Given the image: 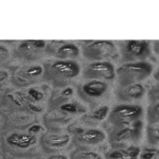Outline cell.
I'll use <instances>...</instances> for the list:
<instances>
[{
  "label": "cell",
  "mask_w": 159,
  "mask_h": 159,
  "mask_svg": "<svg viewBox=\"0 0 159 159\" xmlns=\"http://www.w3.org/2000/svg\"><path fill=\"white\" fill-rule=\"evenodd\" d=\"M153 71L152 64L148 61H135L124 65L120 68L119 72L123 81L129 82V84L139 83L140 81L147 79Z\"/></svg>",
  "instance_id": "cell-1"
},
{
  "label": "cell",
  "mask_w": 159,
  "mask_h": 159,
  "mask_svg": "<svg viewBox=\"0 0 159 159\" xmlns=\"http://www.w3.org/2000/svg\"><path fill=\"white\" fill-rule=\"evenodd\" d=\"M36 136L30 134V133H19L15 132L12 133L11 135L7 136V142L9 145L19 148V150H27V148H31L36 143Z\"/></svg>",
  "instance_id": "cell-6"
},
{
  "label": "cell",
  "mask_w": 159,
  "mask_h": 159,
  "mask_svg": "<svg viewBox=\"0 0 159 159\" xmlns=\"http://www.w3.org/2000/svg\"><path fill=\"white\" fill-rule=\"evenodd\" d=\"M0 159H2V158H1V157H0Z\"/></svg>",
  "instance_id": "cell-28"
},
{
  "label": "cell",
  "mask_w": 159,
  "mask_h": 159,
  "mask_svg": "<svg viewBox=\"0 0 159 159\" xmlns=\"http://www.w3.org/2000/svg\"><path fill=\"white\" fill-rule=\"evenodd\" d=\"M42 129H42V126H40V125H32V126H30L29 129H28V133L35 135V134H37L38 132H40Z\"/></svg>",
  "instance_id": "cell-22"
},
{
  "label": "cell",
  "mask_w": 159,
  "mask_h": 159,
  "mask_svg": "<svg viewBox=\"0 0 159 159\" xmlns=\"http://www.w3.org/2000/svg\"><path fill=\"white\" fill-rule=\"evenodd\" d=\"M14 159H25V158H14Z\"/></svg>",
  "instance_id": "cell-27"
},
{
  "label": "cell",
  "mask_w": 159,
  "mask_h": 159,
  "mask_svg": "<svg viewBox=\"0 0 159 159\" xmlns=\"http://www.w3.org/2000/svg\"><path fill=\"white\" fill-rule=\"evenodd\" d=\"M73 93V90H72V88H70V87H69V88H66L65 90H64L63 92H61V94H63V96H71V94Z\"/></svg>",
  "instance_id": "cell-24"
},
{
  "label": "cell",
  "mask_w": 159,
  "mask_h": 159,
  "mask_svg": "<svg viewBox=\"0 0 159 159\" xmlns=\"http://www.w3.org/2000/svg\"><path fill=\"white\" fill-rule=\"evenodd\" d=\"M49 159H68V157L65 155H61V154H60V155H52Z\"/></svg>",
  "instance_id": "cell-25"
},
{
  "label": "cell",
  "mask_w": 159,
  "mask_h": 159,
  "mask_svg": "<svg viewBox=\"0 0 159 159\" xmlns=\"http://www.w3.org/2000/svg\"><path fill=\"white\" fill-rule=\"evenodd\" d=\"M126 52L130 56L141 58L148 54V43L145 40H129L126 43Z\"/></svg>",
  "instance_id": "cell-10"
},
{
  "label": "cell",
  "mask_w": 159,
  "mask_h": 159,
  "mask_svg": "<svg viewBox=\"0 0 159 159\" xmlns=\"http://www.w3.org/2000/svg\"><path fill=\"white\" fill-rule=\"evenodd\" d=\"M75 159H102L101 155L91 151H83L75 154Z\"/></svg>",
  "instance_id": "cell-16"
},
{
  "label": "cell",
  "mask_w": 159,
  "mask_h": 159,
  "mask_svg": "<svg viewBox=\"0 0 159 159\" xmlns=\"http://www.w3.org/2000/svg\"><path fill=\"white\" fill-rule=\"evenodd\" d=\"M84 54L90 60L103 61L116 54V46L110 40H96L84 49Z\"/></svg>",
  "instance_id": "cell-3"
},
{
  "label": "cell",
  "mask_w": 159,
  "mask_h": 159,
  "mask_svg": "<svg viewBox=\"0 0 159 159\" xmlns=\"http://www.w3.org/2000/svg\"><path fill=\"white\" fill-rule=\"evenodd\" d=\"M140 127H141V122L137 121L135 122L130 126H123L122 129H120L115 135V140L117 142H126V141H132L135 140L137 136L140 134Z\"/></svg>",
  "instance_id": "cell-7"
},
{
  "label": "cell",
  "mask_w": 159,
  "mask_h": 159,
  "mask_svg": "<svg viewBox=\"0 0 159 159\" xmlns=\"http://www.w3.org/2000/svg\"><path fill=\"white\" fill-rule=\"evenodd\" d=\"M144 93H145V88L141 83L129 84L122 90V94L124 99L139 100L144 96Z\"/></svg>",
  "instance_id": "cell-12"
},
{
  "label": "cell",
  "mask_w": 159,
  "mask_h": 159,
  "mask_svg": "<svg viewBox=\"0 0 159 159\" xmlns=\"http://www.w3.org/2000/svg\"><path fill=\"white\" fill-rule=\"evenodd\" d=\"M57 57L61 58V60H66V58H74L78 57L80 55V49L76 45L71 43H64L63 46H61L57 49L56 52Z\"/></svg>",
  "instance_id": "cell-14"
},
{
  "label": "cell",
  "mask_w": 159,
  "mask_h": 159,
  "mask_svg": "<svg viewBox=\"0 0 159 159\" xmlns=\"http://www.w3.org/2000/svg\"><path fill=\"white\" fill-rule=\"evenodd\" d=\"M79 141L86 144H91V145H96L99 143H102L103 141L106 139V134L101 129H90L84 130L81 135L78 136Z\"/></svg>",
  "instance_id": "cell-8"
},
{
  "label": "cell",
  "mask_w": 159,
  "mask_h": 159,
  "mask_svg": "<svg viewBox=\"0 0 159 159\" xmlns=\"http://www.w3.org/2000/svg\"><path fill=\"white\" fill-rule=\"evenodd\" d=\"M29 96L31 97V99L34 100V101H40L43 98V94L37 89L34 88H30L29 89Z\"/></svg>",
  "instance_id": "cell-19"
},
{
  "label": "cell",
  "mask_w": 159,
  "mask_h": 159,
  "mask_svg": "<svg viewBox=\"0 0 159 159\" xmlns=\"http://www.w3.org/2000/svg\"><path fill=\"white\" fill-rule=\"evenodd\" d=\"M70 142V136L68 134H50L46 138V143L49 147L60 148L69 144Z\"/></svg>",
  "instance_id": "cell-13"
},
{
  "label": "cell",
  "mask_w": 159,
  "mask_h": 159,
  "mask_svg": "<svg viewBox=\"0 0 159 159\" xmlns=\"http://www.w3.org/2000/svg\"><path fill=\"white\" fill-rule=\"evenodd\" d=\"M107 88L108 85L105 82L101 80H92L83 86V91L91 98H99L106 92Z\"/></svg>",
  "instance_id": "cell-9"
},
{
  "label": "cell",
  "mask_w": 159,
  "mask_h": 159,
  "mask_svg": "<svg viewBox=\"0 0 159 159\" xmlns=\"http://www.w3.org/2000/svg\"><path fill=\"white\" fill-rule=\"evenodd\" d=\"M61 109L63 111H66L68 114H76L79 111V108L75 104L73 103H65L61 106Z\"/></svg>",
  "instance_id": "cell-18"
},
{
  "label": "cell",
  "mask_w": 159,
  "mask_h": 159,
  "mask_svg": "<svg viewBox=\"0 0 159 159\" xmlns=\"http://www.w3.org/2000/svg\"><path fill=\"white\" fill-rule=\"evenodd\" d=\"M31 49H43L46 46V43L43 40H29Z\"/></svg>",
  "instance_id": "cell-20"
},
{
  "label": "cell",
  "mask_w": 159,
  "mask_h": 159,
  "mask_svg": "<svg viewBox=\"0 0 159 159\" xmlns=\"http://www.w3.org/2000/svg\"><path fill=\"white\" fill-rule=\"evenodd\" d=\"M157 153V150H145L144 152L141 154V158L142 159H153L155 154Z\"/></svg>",
  "instance_id": "cell-21"
},
{
  "label": "cell",
  "mask_w": 159,
  "mask_h": 159,
  "mask_svg": "<svg viewBox=\"0 0 159 159\" xmlns=\"http://www.w3.org/2000/svg\"><path fill=\"white\" fill-rule=\"evenodd\" d=\"M140 155V148L135 145H130L126 148L115 150L109 153V159H138Z\"/></svg>",
  "instance_id": "cell-11"
},
{
  "label": "cell",
  "mask_w": 159,
  "mask_h": 159,
  "mask_svg": "<svg viewBox=\"0 0 159 159\" xmlns=\"http://www.w3.org/2000/svg\"><path fill=\"white\" fill-rule=\"evenodd\" d=\"M52 69L56 74L65 79H74L81 72L80 65L70 60H60L52 64Z\"/></svg>",
  "instance_id": "cell-5"
},
{
  "label": "cell",
  "mask_w": 159,
  "mask_h": 159,
  "mask_svg": "<svg viewBox=\"0 0 159 159\" xmlns=\"http://www.w3.org/2000/svg\"><path fill=\"white\" fill-rule=\"evenodd\" d=\"M7 78H9V72L3 69H0V83L7 81Z\"/></svg>",
  "instance_id": "cell-23"
},
{
  "label": "cell",
  "mask_w": 159,
  "mask_h": 159,
  "mask_svg": "<svg viewBox=\"0 0 159 159\" xmlns=\"http://www.w3.org/2000/svg\"><path fill=\"white\" fill-rule=\"evenodd\" d=\"M87 76L104 80H112L116 76V70L111 63L107 61H99L90 64L86 70Z\"/></svg>",
  "instance_id": "cell-4"
},
{
  "label": "cell",
  "mask_w": 159,
  "mask_h": 159,
  "mask_svg": "<svg viewBox=\"0 0 159 159\" xmlns=\"http://www.w3.org/2000/svg\"><path fill=\"white\" fill-rule=\"evenodd\" d=\"M43 69L42 66H38V65L30 66V67L25 70V74L29 76H38L43 73Z\"/></svg>",
  "instance_id": "cell-17"
},
{
  "label": "cell",
  "mask_w": 159,
  "mask_h": 159,
  "mask_svg": "<svg viewBox=\"0 0 159 159\" xmlns=\"http://www.w3.org/2000/svg\"><path fill=\"white\" fill-rule=\"evenodd\" d=\"M143 109L138 105L121 104L115 107L111 111V117L117 124L127 126L130 123L137 121L142 116Z\"/></svg>",
  "instance_id": "cell-2"
},
{
  "label": "cell",
  "mask_w": 159,
  "mask_h": 159,
  "mask_svg": "<svg viewBox=\"0 0 159 159\" xmlns=\"http://www.w3.org/2000/svg\"><path fill=\"white\" fill-rule=\"evenodd\" d=\"M7 48H6V47H3V46L0 45V53H7Z\"/></svg>",
  "instance_id": "cell-26"
},
{
  "label": "cell",
  "mask_w": 159,
  "mask_h": 159,
  "mask_svg": "<svg viewBox=\"0 0 159 159\" xmlns=\"http://www.w3.org/2000/svg\"><path fill=\"white\" fill-rule=\"evenodd\" d=\"M109 114V107L108 106H101L97 110H94L91 114V118L97 121H103V120L108 116Z\"/></svg>",
  "instance_id": "cell-15"
}]
</instances>
